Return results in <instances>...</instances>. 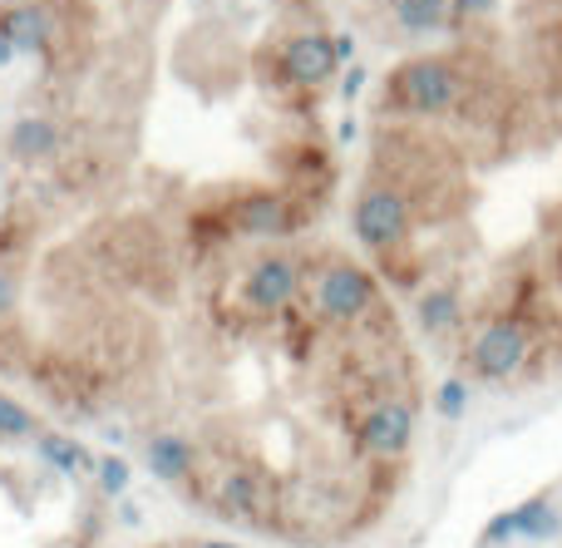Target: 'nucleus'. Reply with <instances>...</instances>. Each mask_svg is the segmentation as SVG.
Returning <instances> with one entry per match:
<instances>
[{
    "mask_svg": "<svg viewBox=\"0 0 562 548\" xmlns=\"http://www.w3.org/2000/svg\"><path fill=\"white\" fill-rule=\"evenodd\" d=\"M508 539H518V519H514V510L494 514V519L484 524V544H508Z\"/></svg>",
    "mask_w": 562,
    "mask_h": 548,
    "instance_id": "obj_19",
    "label": "nucleus"
},
{
    "mask_svg": "<svg viewBox=\"0 0 562 548\" xmlns=\"http://www.w3.org/2000/svg\"><path fill=\"white\" fill-rule=\"evenodd\" d=\"M15 297H20V282L10 267H0V322H10L15 316Z\"/></svg>",
    "mask_w": 562,
    "mask_h": 548,
    "instance_id": "obj_20",
    "label": "nucleus"
},
{
    "mask_svg": "<svg viewBox=\"0 0 562 548\" xmlns=\"http://www.w3.org/2000/svg\"><path fill=\"white\" fill-rule=\"evenodd\" d=\"M469 94V65L459 55H409L385 75V114L405 124H439Z\"/></svg>",
    "mask_w": 562,
    "mask_h": 548,
    "instance_id": "obj_1",
    "label": "nucleus"
},
{
    "mask_svg": "<svg viewBox=\"0 0 562 548\" xmlns=\"http://www.w3.org/2000/svg\"><path fill=\"white\" fill-rule=\"evenodd\" d=\"M336 59H340V65H350V59H356V40H350V35H336Z\"/></svg>",
    "mask_w": 562,
    "mask_h": 548,
    "instance_id": "obj_22",
    "label": "nucleus"
},
{
    "mask_svg": "<svg viewBox=\"0 0 562 548\" xmlns=\"http://www.w3.org/2000/svg\"><path fill=\"white\" fill-rule=\"evenodd\" d=\"M350 440L370 465H400L415 445V401L405 395H385V401L366 405L350 425Z\"/></svg>",
    "mask_w": 562,
    "mask_h": 548,
    "instance_id": "obj_5",
    "label": "nucleus"
},
{
    "mask_svg": "<svg viewBox=\"0 0 562 548\" xmlns=\"http://www.w3.org/2000/svg\"><path fill=\"white\" fill-rule=\"evenodd\" d=\"M10 154H15L20 164H45V158L59 154V128L49 124V119H20V124L10 128Z\"/></svg>",
    "mask_w": 562,
    "mask_h": 548,
    "instance_id": "obj_14",
    "label": "nucleus"
},
{
    "mask_svg": "<svg viewBox=\"0 0 562 548\" xmlns=\"http://www.w3.org/2000/svg\"><path fill=\"white\" fill-rule=\"evenodd\" d=\"M533 356V332L518 316H484V322L469 326V336L459 342V361H464L469 376L479 381H508L518 376Z\"/></svg>",
    "mask_w": 562,
    "mask_h": 548,
    "instance_id": "obj_4",
    "label": "nucleus"
},
{
    "mask_svg": "<svg viewBox=\"0 0 562 548\" xmlns=\"http://www.w3.org/2000/svg\"><path fill=\"white\" fill-rule=\"evenodd\" d=\"M360 89H366V65H350V69H346V79H340V94L356 99Z\"/></svg>",
    "mask_w": 562,
    "mask_h": 548,
    "instance_id": "obj_21",
    "label": "nucleus"
},
{
    "mask_svg": "<svg viewBox=\"0 0 562 548\" xmlns=\"http://www.w3.org/2000/svg\"><path fill=\"white\" fill-rule=\"evenodd\" d=\"M301 297V262L291 253H262L243 272V306L262 322H277Z\"/></svg>",
    "mask_w": 562,
    "mask_h": 548,
    "instance_id": "obj_6",
    "label": "nucleus"
},
{
    "mask_svg": "<svg viewBox=\"0 0 562 548\" xmlns=\"http://www.w3.org/2000/svg\"><path fill=\"white\" fill-rule=\"evenodd\" d=\"M435 411L445 415V421H459V415L469 411V381L464 376H445V385L435 391Z\"/></svg>",
    "mask_w": 562,
    "mask_h": 548,
    "instance_id": "obj_18",
    "label": "nucleus"
},
{
    "mask_svg": "<svg viewBox=\"0 0 562 548\" xmlns=\"http://www.w3.org/2000/svg\"><path fill=\"white\" fill-rule=\"evenodd\" d=\"M227 217H233L237 237H286L291 227L306 223L301 208L291 203V193H281V188H247L233 198Z\"/></svg>",
    "mask_w": 562,
    "mask_h": 548,
    "instance_id": "obj_7",
    "label": "nucleus"
},
{
    "mask_svg": "<svg viewBox=\"0 0 562 548\" xmlns=\"http://www.w3.org/2000/svg\"><path fill=\"white\" fill-rule=\"evenodd\" d=\"M380 306H385L380 302V277L370 267L350 262V257H330L316 272V282H311V312L326 326H340V332L360 326Z\"/></svg>",
    "mask_w": 562,
    "mask_h": 548,
    "instance_id": "obj_3",
    "label": "nucleus"
},
{
    "mask_svg": "<svg viewBox=\"0 0 562 548\" xmlns=\"http://www.w3.org/2000/svg\"><path fill=\"white\" fill-rule=\"evenodd\" d=\"M193 548H237V544H213V539H207V544H193Z\"/></svg>",
    "mask_w": 562,
    "mask_h": 548,
    "instance_id": "obj_24",
    "label": "nucleus"
},
{
    "mask_svg": "<svg viewBox=\"0 0 562 548\" xmlns=\"http://www.w3.org/2000/svg\"><path fill=\"white\" fill-rule=\"evenodd\" d=\"M40 435V415L25 401L0 391V440H35Z\"/></svg>",
    "mask_w": 562,
    "mask_h": 548,
    "instance_id": "obj_16",
    "label": "nucleus"
},
{
    "mask_svg": "<svg viewBox=\"0 0 562 548\" xmlns=\"http://www.w3.org/2000/svg\"><path fill=\"white\" fill-rule=\"evenodd\" d=\"M49 548H55V544H49Z\"/></svg>",
    "mask_w": 562,
    "mask_h": 548,
    "instance_id": "obj_25",
    "label": "nucleus"
},
{
    "mask_svg": "<svg viewBox=\"0 0 562 548\" xmlns=\"http://www.w3.org/2000/svg\"><path fill=\"white\" fill-rule=\"evenodd\" d=\"M514 519H518V539H553V534H562V514L548 494H533L528 504H518Z\"/></svg>",
    "mask_w": 562,
    "mask_h": 548,
    "instance_id": "obj_15",
    "label": "nucleus"
},
{
    "mask_svg": "<svg viewBox=\"0 0 562 548\" xmlns=\"http://www.w3.org/2000/svg\"><path fill=\"white\" fill-rule=\"evenodd\" d=\"M10 59H15V45H10V40H5V30H0V69H5Z\"/></svg>",
    "mask_w": 562,
    "mask_h": 548,
    "instance_id": "obj_23",
    "label": "nucleus"
},
{
    "mask_svg": "<svg viewBox=\"0 0 562 548\" xmlns=\"http://www.w3.org/2000/svg\"><path fill=\"white\" fill-rule=\"evenodd\" d=\"M385 5L405 35H439L454 20V0H385Z\"/></svg>",
    "mask_w": 562,
    "mask_h": 548,
    "instance_id": "obj_12",
    "label": "nucleus"
},
{
    "mask_svg": "<svg viewBox=\"0 0 562 548\" xmlns=\"http://www.w3.org/2000/svg\"><path fill=\"white\" fill-rule=\"evenodd\" d=\"M144 465H148L154 480L188 484L193 480V470H198V450H193V440H183V435H154L148 450H144Z\"/></svg>",
    "mask_w": 562,
    "mask_h": 548,
    "instance_id": "obj_10",
    "label": "nucleus"
},
{
    "mask_svg": "<svg viewBox=\"0 0 562 548\" xmlns=\"http://www.w3.org/2000/svg\"><path fill=\"white\" fill-rule=\"evenodd\" d=\"M350 233L370 257H395L415 237V208L395 183L366 178V188L356 193V208H350Z\"/></svg>",
    "mask_w": 562,
    "mask_h": 548,
    "instance_id": "obj_2",
    "label": "nucleus"
},
{
    "mask_svg": "<svg viewBox=\"0 0 562 548\" xmlns=\"http://www.w3.org/2000/svg\"><path fill=\"white\" fill-rule=\"evenodd\" d=\"M0 30H5L10 45L30 49V55H45L49 40H55V20H49V10L35 5V0H25V5H10L5 15H0Z\"/></svg>",
    "mask_w": 562,
    "mask_h": 548,
    "instance_id": "obj_11",
    "label": "nucleus"
},
{
    "mask_svg": "<svg viewBox=\"0 0 562 548\" xmlns=\"http://www.w3.org/2000/svg\"><path fill=\"white\" fill-rule=\"evenodd\" d=\"M35 460L49 465V470H59V474H94L99 470L94 455H89L79 440L59 435V430H40L35 435Z\"/></svg>",
    "mask_w": 562,
    "mask_h": 548,
    "instance_id": "obj_13",
    "label": "nucleus"
},
{
    "mask_svg": "<svg viewBox=\"0 0 562 548\" xmlns=\"http://www.w3.org/2000/svg\"><path fill=\"white\" fill-rule=\"evenodd\" d=\"M281 79L291 89H321L336 79L340 59H336V35H321V30H301L281 45Z\"/></svg>",
    "mask_w": 562,
    "mask_h": 548,
    "instance_id": "obj_8",
    "label": "nucleus"
},
{
    "mask_svg": "<svg viewBox=\"0 0 562 548\" xmlns=\"http://www.w3.org/2000/svg\"><path fill=\"white\" fill-rule=\"evenodd\" d=\"M415 322H419V332L429 336V342H449V336H459L464 342L469 336V302L454 292V287H419L415 292Z\"/></svg>",
    "mask_w": 562,
    "mask_h": 548,
    "instance_id": "obj_9",
    "label": "nucleus"
},
{
    "mask_svg": "<svg viewBox=\"0 0 562 548\" xmlns=\"http://www.w3.org/2000/svg\"><path fill=\"white\" fill-rule=\"evenodd\" d=\"M94 480H99V494H109V500H124L134 470H128L124 455H104V460H99V470H94Z\"/></svg>",
    "mask_w": 562,
    "mask_h": 548,
    "instance_id": "obj_17",
    "label": "nucleus"
}]
</instances>
